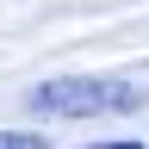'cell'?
<instances>
[{
    "label": "cell",
    "mask_w": 149,
    "mask_h": 149,
    "mask_svg": "<svg viewBox=\"0 0 149 149\" xmlns=\"http://www.w3.org/2000/svg\"><path fill=\"white\" fill-rule=\"evenodd\" d=\"M31 112L44 118H106V112H143L149 93L130 81H93V74H68V81H44L25 93Z\"/></svg>",
    "instance_id": "cell-1"
},
{
    "label": "cell",
    "mask_w": 149,
    "mask_h": 149,
    "mask_svg": "<svg viewBox=\"0 0 149 149\" xmlns=\"http://www.w3.org/2000/svg\"><path fill=\"white\" fill-rule=\"evenodd\" d=\"M87 149H143L137 137H118V143H87Z\"/></svg>",
    "instance_id": "cell-3"
},
{
    "label": "cell",
    "mask_w": 149,
    "mask_h": 149,
    "mask_svg": "<svg viewBox=\"0 0 149 149\" xmlns=\"http://www.w3.org/2000/svg\"><path fill=\"white\" fill-rule=\"evenodd\" d=\"M0 149H50V137H31V130H0Z\"/></svg>",
    "instance_id": "cell-2"
}]
</instances>
